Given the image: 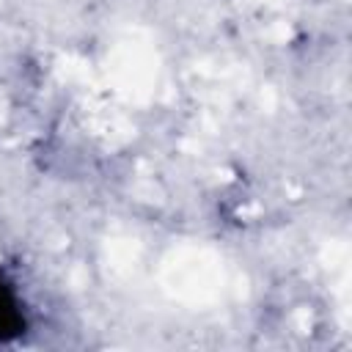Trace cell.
Instances as JSON below:
<instances>
[{"instance_id": "cell-1", "label": "cell", "mask_w": 352, "mask_h": 352, "mask_svg": "<svg viewBox=\"0 0 352 352\" xmlns=\"http://www.w3.org/2000/svg\"><path fill=\"white\" fill-rule=\"evenodd\" d=\"M28 327V314L22 305V294L14 280L0 272V341H11L22 336Z\"/></svg>"}]
</instances>
